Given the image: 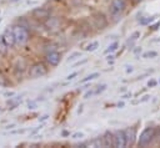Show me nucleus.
I'll list each match as a JSON object with an SVG mask.
<instances>
[{
    "label": "nucleus",
    "instance_id": "nucleus-1",
    "mask_svg": "<svg viewBox=\"0 0 160 148\" xmlns=\"http://www.w3.org/2000/svg\"><path fill=\"white\" fill-rule=\"evenodd\" d=\"M12 31H14V36H15V41L18 45H24L28 42L29 40V34L28 31L25 30V27H22L21 25H15L12 27Z\"/></svg>",
    "mask_w": 160,
    "mask_h": 148
},
{
    "label": "nucleus",
    "instance_id": "nucleus-2",
    "mask_svg": "<svg viewBox=\"0 0 160 148\" xmlns=\"http://www.w3.org/2000/svg\"><path fill=\"white\" fill-rule=\"evenodd\" d=\"M154 133H155V129H154V128H151V127L145 128V129L141 132L140 137H139V142H138L139 146H140V147H145V146H148V144L150 143V141L152 139Z\"/></svg>",
    "mask_w": 160,
    "mask_h": 148
},
{
    "label": "nucleus",
    "instance_id": "nucleus-3",
    "mask_svg": "<svg viewBox=\"0 0 160 148\" xmlns=\"http://www.w3.org/2000/svg\"><path fill=\"white\" fill-rule=\"evenodd\" d=\"M112 146L116 148H122L126 146L125 141V132L124 131H116L112 136Z\"/></svg>",
    "mask_w": 160,
    "mask_h": 148
},
{
    "label": "nucleus",
    "instance_id": "nucleus-4",
    "mask_svg": "<svg viewBox=\"0 0 160 148\" xmlns=\"http://www.w3.org/2000/svg\"><path fill=\"white\" fill-rule=\"evenodd\" d=\"M125 0H111V5H110V11L112 15H119L125 10Z\"/></svg>",
    "mask_w": 160,
    "mask_h": 148
},
{
    "label": "nucleus",
    "instance_id": "nucleus-5",
    "mask_svg": "<svg viewBox=\"0 0 160 148\" xmlns=\"http://www.w3.org/2000/svg\"><path fill=\"white\" fill-rule=\"evenodd\" d=\"M46 73V68L42 63H35L34 66H31L30 68V76L32 78H38V77H41Z\"/></svg>",
    "mask_w": 160,
    "mask_h": 148
},
{
    "label": "nucleus",
    "instance_id": "nucleus-6",
    "mask_svg": "<svg viewBox=\"0 0 160 148\" xmlns=\"http://www.w3.org/2000/svg\"><path fill=\"white\" fill-rule=\"evenodd\" d=\"M1 37H2V40L5 41V44L8 45V47H12V46L16 44L12 29H11V30H10V29H6V30L4 31V34H2V36H1Z\"/></svg>",
    "mask_w": 160,
    "mask_h": 148
},
{
    "label": "nucleus",
    "instance_id": "nucleus-7",
    "mask_svg": "<svg viewBox=\"0 0 160 148\" xmlns=\"http://www.w3.org/2000/svg\"><path fill=\"white\" fill-rule=\"evenodd\" d=\"M46 61L52 65V66H56L59 62H60V53L56 52V51H49L46 53Z\"/></svg>",
    "mask_w": 160,
    "mask_h": 148
},
{
    "label": "nucleus",
    "instance_id": "nucleus-8",
    "mask_svg": "<svg viewBox=\"0 0 160 148\" xmlns=\"http://www.w3.org/2000/svg\"><path fill=\"white\" fill-rule=\"evenodd\" d=\"M32 16L38 20H44V19L49 17V11L44 7H36L32 10Z\"/></svg>",
    "mask_w": 160,
    "mask_h": 148
},
{
    "label": "nucleus",
    "instance_id": "nucleus-9",
    "mask_svg": "<svg viewBox=\"0 0 160 148\" xmlns=\"http://www.w3.org/2000/svg\"><path fill=\"white\" fill-rule=\"evenodd\" d=\"M125 141H126V146H131L135 141V129H126L125 131Z\"/></svg>",
    "mask_w": 160,
    "mask_h": 148
},
{
    "label": "nucleus",
    "instance_id": "nucleus-10",
    "mask_svg": "<svg viewBox=\"0 0 160 148\" xmlns=\"http://www.w3.org/2000/svg\"><path fill=\"white\" fill-rule=\"evenodd\" d=\"M101 142H102V146L104 147H111L112 146V134L110 132H106L102 138H101Z\"/></svg>",
    "mask_w": 160,
    "mask_h": 148
},
{
    "label": "nucleus",
    "instance_id": "nucleus-11",
    "mask_svg": "<svg viewBox=\"0 0 160 148\" xmlns=\"http://www.w3.org/2000/svg\"><path fill=\"white\" fill-rule=\"evenodd\" d=\"M58 25H59V20H58L56 17H50V19L46 21V26H48L49 29H55V27H58Z\"/></svg>",
    "mask_w": 160,
    "mask_h": 148
},
{
    "label": "nucleus",
    "instance_id": "nucleus-12",
    "mask_svg": "<svg viewBox=\"0 0 160 148\" xmlns=\"http://www.w3.org/2000/svg\"><path fill=\"white\" fill-rule=\"evenodd\" d=\"M100 76V73L99 72H94V73H90V75H88L86 77H84L80 82L81 83H85V82H89V81H92V80H95V78H98Z\"/></svg>",
    "mask_w": 160,
    "mask_h": 148
},
{
    "label": "nucleus",
    "instance_id": "nucleus-13",
    "mask_svg": "<svg viewBox=\"0 0 160 148\" xmlns=\"http://www.w3.org/2000/svg\"><path fill=\"white\" fill-rule=\"evenodd\" d=\"M85 146H88V147H101L102 142H101V138H95V139L90 141L89 143H86Z\"/></svg>",
    "mask_w": 160,
    "mask_h": 148
},
{
    "label": "nucleus",
    "instance_id": "nucleus-14",
    "mask_svg": "<svg viewBox=\"0 0 160 148\" xmlns=\"http://www.w3.org/2000/svg\"><path fill=\"white\" fill-rule=\"evenodd\" d=\"M139 36H140V32H139V31H135V32H134V34L130 36V39L128 40V45L132 46V45H134V42L138 40V37H139Z\"/></svg>",
    "mask_w": 160,
    "mask_h": 148
},
{
    "label": "nucleus",
    "instance_id": "nucleus-15",
    "mask_svg": "<svg viewBox=\"0 0 160 148\" xmlns=\"http://www.w3.org/2000/svg\"><path fill=\"white\" fill-rule=\"evenodd\" d=\"M98 47H99V42H98V41H92V42H90V44L85 47V50H86V51H95Z\"/></svg>",
    "mask_w": 160,
    "mask_h": 148
},
{
    "label": "nucleus",
    "instance_id": "nucleus-16",
    "mask_svg": "<svg viewBox=\"0 0 160 148\" xmlns=\"http://www.w3.org/2000/svg\"><path fill=\"white\" fill-rule=\"evenodd\" d=\"M158 56V52L156 51H146L142 53V57L144 58H154Z\"/></svg>",
    "mask_w": 160,
    "mask_h": 148
},
{
    "label": "nucleus",
    "instance_id": "nucleus-17",
    "mask_svg": "<svg viewBox=\"0 0 160 148\" xmlns=\"http://www.w3.org/2000/svg\"><path fill=\"white\" fill-rule=\"evenodd\" d=\"M6 51H8V45L2 40V37H0V53L4 55V53H6Z\"/></svg>",
    "mask_w": 160,
    "mask_h": 148
},
{
    "label": "nucleus",
    "instance_id": "nucleus-18",
    "mask_svg": "<svg viewBox=\"0 0 160 148\" xmlns=\"http://www.w3.org/2000/svg\"><path fill=\"white\" fill-rule=\"evenodd\" d=\"M118 46H119V44L115 41V42H112V44H110L109 46H108V49L105 50V53H109V52H112V51H115L116 49H118Z\"/></svg>",
    "mask_w": 160,
    "mask_h": 148
},
{
    "label": "nucleus",
    "instance_id": "nucleus-19",
    "mask_svg": "<svg viewBox=\"0 0 160 148\" xmlns=\"http://www.w3.org/2000/svg\"><path fill=\"white\" fill-rule=\"evenodd\" d=\"M152 20H154V17H152V16L144 17V19H141V20H140V25H148V24H150Z\"/></svg>",
    "mask_w": 160,
    "mask_h": 148
},
{
    "label": "nucleus",
    "instance_id": "nucleus-20",
    "mask_svg": "<svg viewBox=\"0 0 160 148\" xmlns=\"http://www.w3.org/2000/svg\"><path fill=\"white\" fill-rule=\"evenodd\" d=\"M105 88H106V85H100V86H98V88L94 90V91H95V95H99V93L102 92Z\"/></svg>",
    "mask_w": 160,
    "mask_h": 148
},
{
    "label": "nucleus",
    "instance_id": "nucleus-21",
    "mask_svg": "<svg viewBox=\"0 0 160 148\" xmlns=\"http://www.w3.org/2000/svg\"><path fill=\"white\" fill-rule=\"evenodd\" d=\"M76 57H80V52H74V53H71V55L69 56V58H68V62H70V61L75 60Z\"/></svg>",
    "mask_w": 160,
    "mask_h": 148
},
{
    "label": "nucleus",
    "instance_id": "nucleus-22",
    "mask_svg": "<svg viewBox=\"0 0 160 148\" xmlns=\"http://www.w3.org/2000/svg\"><path fill=\"white\" fill-rule=\"evenodd\" d=\"M78 75H79V72H72V73H70V75L66 76V80H68V81H71V80H74Z\"/></svg>",
    "mask_w": 160,
    "mask_h": 148
},
{
    "label": "nucleus",
    "instance_id": "nucleus-23",
    "mask_svg": "<svg viewBox=\"0 0 160 148\" xmlns=\"http://www.w3.org/2000/svg\"><path fill=\"white\" fill-rule=\"evenodd\" d=\"M95 95V91L94 90H90V91H88L85 95H84V98H89V97H91V96H94Z\"/></svg>",
    "mask_w": 160,
    "mask_h": 148
},
{
    "label": "nucleus",
    "instance_id": "nucleus-24",
    "mask_svg": "<svg viewBox=\"0 0 160 148\" xmlns=\"http://www.w3.org/2000/svg\"><path fill=\"white\" fill-rule=\"evenodd\" d=\"M28 106H29V108L35 109L36 108V102L35 101H28Z\"/></svg>",
    "mask_w": 160,
    "mask_h": 148
},
{
    "label": "nucleus",
    "instance_id": "nucleus-25",
    "mask_svg": "<svg viewBox=\"0 0 160 148\" xmlns=\"http://www.w3.org/2000/svg\"><path fill=\"white\" fill-rule=\"evenodd\" d=\"M81 137H84V133H81V132H76L72 134V138H81Z\"/></svg>",
    "mask_w": 160,
    "mask_h": 148
},
{
    "label": "nucleus",
    "instance_id": "nucleus-26",
    "mask_svg": "<svg viewBox=\"0 0 160 148\" xmlns=\"http://www.w3.org/2000/svg\"><path fill=\"white\" fill-rule=\"evenodd\" d=\"M156 83H158V82H156L155 80H150V81L148 82V86H149V87H154V86H156Z\"/></svg>",
    "mask_w": 160,
    "mask_h": 148
},
{
    "label": "nucleus",
    "instance_id": "nucleus-27",
    "mask_svg": "<svg viewBox=\"0 0 160 148\" xmlns=\"http://www.w3.org/2000/svg\"><path fill=\"white\" fill-rule=\"evenodd\" d=\"M159 26H160V21H158L156 24H154V25H151L150 27H151V30H156V29H158Z\"/></svg>",
    "mask_w": 160,
    "mask_h": 148
},
{
    "label": "nucleus",
    "instance_id": "nucleus-28",
    "mask_svg": "<svg viewBox=\"0 0 160 148\" xmlns=\"http://www.w3.org/2000/svg\"><path fill=\"white\" fill-rule=\"evenodd\" d=\"M134 68H132V66H126V72L129 73V72H131Z\"/></svg>",
    "mask_w": 160,
    "mask_h": 148
},
{
    "label": "nucleus",
    "instance_id": "nucleus-29",
    "mask_svg": "<svg viewBox=\"0 0 160 148\" xmlns=\"http://www.w3.org/2000/svg\"><path fill=\"white\" fill-rule=\"evenodd\" d=\"M46 118H48V116H46V114H45V116H42V117H41V121H45V119H46Z\"/></svg>",
    "mask_w": 160,
    "mask_h": 148
},
{
    "label": "nucleus",
    "instance_id": "nucleus-30",
    "mask_svg": "<svg viewBox=\"0 0 160 148\" xmlns=\"http://www.w3.org/2000/svg\"><path fill=\"white\" fill-rule=\"evenodd\" d=\"M0 22H1V17H0Z\"/></svg>",
    "mask_w": 160,
    "mask_h": 148
}]
</instances>
